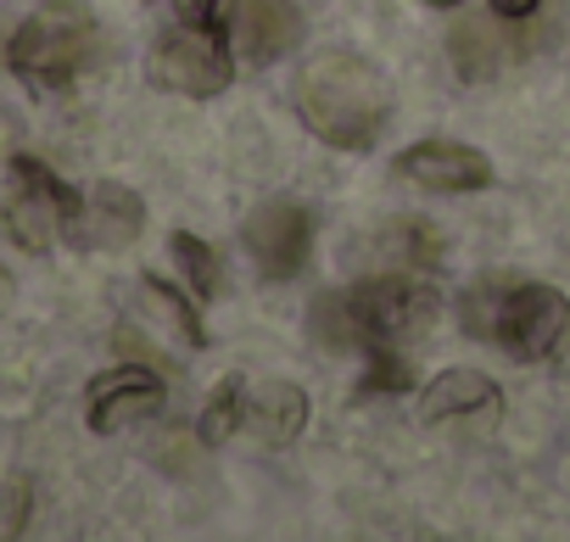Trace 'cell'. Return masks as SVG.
Masks as SVG:
<instances>
[{
    "instance_id": "6da1fadb",
    "label": "cell",
    "mask_w": 570,
    "mask_h": 542,
    "mask_svg": "<svg viewBox=\"0 0 570 542\" xmlns=\"http://www.w3.org/2000/svg\"><path fill=\"white\" fill-rule=\"evenodd\" d=\"M436 314V292L420 268H381V275L325 292L314 303V336L331 353H375V347H409Z\"/></svg>"
},
{
    "instance_id": "7a4b0ae2",
    "label": "cell",
    "mask_w": 570,
    "mask_h": 542,
    "mask_svg": "<svg viewBox=\"0 0 570 542\" xmlns=\"http://www.w3.org/2000/svg\"><path fill=\"white\" fill-rule=\"evenodd\" d=\"M303 124L342 151H370L392 124V85L358 51H320L297 79Z\"/></svg>"
},
{
    "instance_id": "3957f363",
    "label": "cell",
    "mask_w": 570,
    "mask_h": 542,
    "mask_svg": "<svg viewBox=\"0 0 570 542\" xmlns=\"http://www.w3.org/2000/svg\"><path fill=\"white\" fill-rule=\"evenodd\" d=\"M464 331L520 364H548L570 347V297L542 280H475L464 292Z\"/></svg>"
},
{
    "instance_id": "277c9868",
    "label": "cell",
    "mask_w": 570,
    "mask_h": 542,
    "mask_svg": "<svg viewBox=\"0 0 570 542\" xmlns=\"http://www.w3.org/2000/svg\"><path fill=\"white\" fill-rule=\"evenodd\" d=\"M12 73L35 90H62L73 85L96 57H101V23L79 0H46L23 18V29L12 35Z\"/></svg>"
},
{
    "instance_id": "5b68a950",
    "label": "cell",
    "mask_w": 570,
    "mask_h": 542,
    "mask_svg": "<svg viewBox=\"0 0 570 542\" xmlns=\"http://www.w3.org/2000/svg\"><path fill=\"white\" fill-rule=\"evenodd\" d=\"M85 196L57 179L40 157H12V201H7V229L29 252H51L57 240H73Z\"/></svg>"
},
{
    "instance_id": "8992f818",
    "label": "cell",
    "mask_w": 570,
    "mask_h": 542,
    "mask_svg": "<svg viewBox=\"0 0 570 542\" xmlns=\"http://www.w3.org/2000/svg\"><path fill=\"white\" fill-rule=\"evenodd\" d=\"M146 73L157 90H174V96H218L229 90L235 79V57H229V40L218 29H202V23H174L151 40V57H146Z\"/></svg>"
},
{
    "instance_id": "52a82bcc",
    "label": "cell",
    "mask_w": 570,
    "mask_h": 542,
    "mask_svg": "<svg viewBox=\"0 0 570 542\" xmlns=\"http://www.w3.org/2000/svg\"><path fill=\"white\" fill-rule=\"evenodd\" d=\"M240 240L263 280H297L314 252V213L303 201H257L240 218Z\"/></svg>"
},
{
    "instance_id": "ba28073f",
    "label": "cell",
    "mask_w": 570,
    "mask_h": 542,
    "mask_svg": "<svg viewBox=\"0 0 570 542\" xmlns=\"http://www.w3.org/2000/svg\"><path fill=\"white\" fill-rule=\"evenodd\" d=\"M397 174L420 190H436V196H470V190L492 185V162L464 140H420L397 157Z\"/></svg>"
},
{
    "instance_id": "9c48e42d",
    "label": "cell",
    "mask_w": 570,
    "mask_h": 542,
    "mask_svg": "<svg viewBox=\"0 0 570 542\" xmlns=\"http://www.w3.org/2000/svg\"><path fill=\"white\" fill-rule=\"evenodd\" d=\"M308 425V397L303 386L292 381H240L235 392V431L257 436L263 447H285V442H297Z\"/></svg>"
},
{
    "instance_id": "30bf717a",
    "label": "cell",
    "mask_w": 570,
    "mask_h": 542,
    "mask_svg": "<svg viewBox=\"0 0 570 542\" xmlns=\"http://www.w3.org/2000/svg\"><path fill=\"white\" fill-rule=\"evenodd\" d=\"M157 408H163V381H157L146 364H124V369L96 375L90 403H85L90 431H101V436H112V431H124V425L157 414Z\"/></svg>"
},
{
    "instance_id": "8fae6325",
    "label": "cell",
    "mask_w": 570,
    "mask_h": 542,
    "mask_svg": "<svg viewBox=\"0 0 570 542\" xmlns=\"http://www.w3.org/2000/svg\"><path fill=\"white\" fill-rule=\"evenodd\" d=\"M235 46L257 68L292 57L303 46V12H297V0H235Z\"/></svg>"
},
{
    "instance_id": "7c38bea8",
    "label": "cell",
    "mask_w": 570,
    "mask_h": 542,
    "mask_svg": "<svg viewBox=\"0 0 570 542\" xmlns=\"http://www.w3.org/2000/svg\"><path fill=\"white\" fill-rule=\"evenodd\" d=\"M498 414H503V392H498L481 369H442V375L420 392V420H425V425H448V420L498 425Z\"/></svg>"
},
{
    "instance_id": "4fadbf2b",
    "label": "cell",
    "mask_w": 570,
    "mask_h": 542,
    "mask_svg": "<svg viewBox=\"0 0 570 542\" xmlns=\"http://www.w3.org/2000/svg\"><path fill=\"white\" fill-rule=\"evenodd\" d=\"M140 229H146V201H140L129 185H96V190L85 196V207H79L73 246L118 252V246H129Z\"/></svg>"
},
{
    "instance_id": "5bb4252c",
    "label": "cell",
    "mask_w": 570,
    "mask_h": 542,
    "mask_svg": "<svg viewBox=\"0 0 570 542\" xmlns=\"http://www.w3.org/2000/svg\"><path fill=\"white\" fill-rule=\"evenodd\" d=\"M174 263L185 268V286H190V297L196 303H218L224 297V263H218V252L202 240V235H190V229H174Z\"/></svg>"
},
{
    "instance_id": "9a60e30c",
    "label": "cell",
    "mask_w": 570,
    "mask_h": 542,
    "mask_svg": "<svg viewBox=\"0 0 570 542\" xmlns=\"http://www.w3.org/2000/svg\"><path fill=\"white\" fill-rule=\"evenodd\" d=\"M509 51H514V40H498V35L481 29V23H459V29H453V57H459V73H464V79H492Z\"/></svg>"
},
{
    "instance_id": "2e32d148",
    "label": "cell",
    "mask_w": 570,
    "mask_h": 542,
    "mask_svg": "<svg viewBox=\"0 0 570 542\" xmlns=\"http://www.w3.org/2000/svg\"><path fill=\"white\" fill-rule=\"evenodd\" d=\"M140 292H146V303L157 308V319L185 336V347H202V342H207V336H202V314H196L202 303H190V297H185L179 286H168L163 275H140Z\"/></svg>"
},
{
    "instance_id": "e0dca14e",
    "label": "cell",
    "mask_w": 570,
    "mask_h": 542,
    "mask_svg": "<svg viewBox=\"0 0 570 542\" xmlns=\"http://www.w3.org/2000/svg\"><path fill=\"white\" fill-rule=\"evenodd\" d=\"M386 246H392L386 268H431V263H442V235L431 224H392Z\"/></svg>"
},
{
    "instance_id": "ac0fdd59",
    "label": "cell",
    "mask_w": 570,
    "mask_h": 542,
    "mask_svg": "<svg viewBox=\"0 0 570 542\" xmlns=\"http://www.w3.org/2000/svg\"><path fill=\"white\" fill-rule=\"evenodd\" d=\"M235 392H240V375L218 381V392L202 408V442H229L235 436Z\"/></svg>"
},
{
    "instance_id": "d6986e66",
    "label": "cell",
    "mask_w": 570,
    "mask_h": 542,
    "mask_svg": "<svg viewBox=\"0 0 570 542\" xmlns=\"http://www.w3.org/2000/svg\"><path fill=\"white\" fill-rule=\"evenodd\" d=\"M174 12H179V23L213 29V23H218V0H174Z\"/></svg>"
},
{
    "instance_id": "ffe728a7",
    "label": "cell",
    "mask_w": 570,
    "mask_h": 542,
    "mask_svg": "<svg viewBox=\"0 0 570 542\" xmlns=\"http://www.w3.org/2000/svg\"><path fill=\"white\" fill-rule=\"evenodd\" d=\"M487 7H492L498 18H531V12L542 7V0H487Z\"/></svg>"
},
{
    "instance_id": "44dd1931",
    "label": "cell",
    "mask_w": 570,
    "mask_h": 542,
    "mask_svg": "<svg viewBox=\"0 0 570 542\" xmlns=\"http://www.w3.org/2000/svg\"><path fill=\"white\" fill-rule=\"evenodd\" d=\"M431 7H459V0H431Z\"/></svg>"
}]
</instances>
